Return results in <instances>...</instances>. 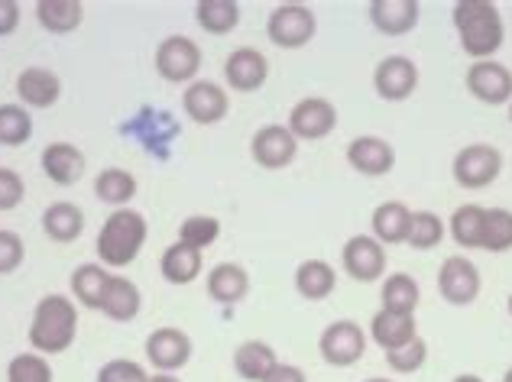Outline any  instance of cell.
Here are the masks:
<instances>
[{"mask_svg":"<svg viewBox=\"0 0 512 382\" xmlns=\"http://www.w3.org/2000/svg\"><path fill=\"white\" fill-rule=\"evenodd\" d=\"M43 230L49 234V240L56 243H72L82 237L85 230V214L78 204L72 201H56L49 204V208L43 211Z\"/></svg>","mask_w":512,"mask_h":382,"instance_id":"28","label":"cell"},{"mask_svg":"<svg viewBox=\"0 0 512 382\" xmlns=\"http://www.w3.org/2000/svg\"><path fill=\"white\" fill-rule=\"evenodd\" d=\"M373 88L383 101H406L419 88V68L406 56H386L373 72Z\"/></svg>","mask_w":512,"mask_h":382,"instance_id":"15","label":"cell"},{"mask_svg":"<svg viewBox=\"0 0 512 382\" xmlns=\"http://www.w3.org/2000/svg\"><path fill=\"white\" fill-rule=\"evenodd\" d=\"M451 382H483V379L477 373H461V376H454Z\"/></svg>","mask_w":512,"mask_h":382,"instance_id":"47","label":"cell"},{"mask_svg":"<svg viewBox=\"0 0 512 382\" xmlns=\"http://www.w3.org/2000/svg\"><path fill=\"white\" fill-rule=\"evenodd\" d=\"M218 237H221V221L211 214H192V217H185L179 227V240L201 253H205Z\"/></svg>","mask_w":512,"mask_h":382,"instance_id":"38","label":"cell"},{"mask_svg":"<svg viewBox=\"0 0 512 382\" xmlns=\"http://www.w3.org/2000/svg\"><path fill=\"white\" fill-rule=\"evenodd\" d=\"M23 256H26L23 237L13 234V230H0V276L17 272L23 266Z\"/></svg>","mask_w":512,"mask_h":382,"instance_id":"42","label":"cell"},{"mask_svg":"<svg viewBox=\"0 0 512 382\" xmlns=\"http://www.w3.org/2000/svg\"><path fill=\"white\" fill-rule=\"evenodd\" d=\"M480 250H487V253H506V250H512V211H506V208H487Z\"/></svg>","mask_w":512,"mask_h":382,"instance_id":"37","label":"cell"},{"mask_svg":"<svg viewBox=\"0 0 512 382\" xmlns=\"http://www.w3.org/2000/svg\"><path fill=\"white\" fill-rule=\"evenodd\" d=\"M503 172V153L490 143H470L451 162V175L461 188H487L500 179Z\"/></svg>","mask_w":512,"mask_h":382,"instance_id":"4","label":"cell"},{"mask_svg":"<svg viewBox=\"0 0 512 382\" xmlns=\"http://www.w3.org/2000/svg\"><path fill=\"white\" fill-rule=\"evenodd\" d=\"M318 353L334 370H347V366L360 363L363 353H367V331L357 321H334L321 331Z\"/></svg>","mask_w":512,"mask_h":382,"instance_id":"6","label":"cell"},{"mask_svg":"<svg viewBox=\"0 0 512 382\" xmlns=\"http://www.w3.org/2000/svg\"><path fill=\"white\" fill-rule=\"evenodd\" d=\"M33 136V117L23 104H0V146H23Z\"/></svg>","mask_w":512,"mask_h":382,"instance_id":"35","label":"cell"},{"mask_svg":"<svg viewBox=\"0 0 512 382\" xmlns=\"http://www.w3.org/2000/svg\"><path fill=\"white\" fill-rule=\"evenodd\" d=\"M250 153L260 169L276 172V169H286L295 162V156H299V140H295L289 127L266 124L256 130V136L250 140Z\"/></svg>","mask_w":512,"mask_h":382,"instance_id":"9","label":"cell"},{"mask_svg":"<svg viewBox=\"0 0 512 382\" xmlns=\"http://www.w3.org/2000/svg\"><path fill=\"white\" fill-rule=\"evenodd\" d=\"M20 26V4L17 0H0V36H10Z\"/></svg>","mask_w":512,"mask_h":382,"instance_id":"44","label":"cell"},{"mask_svg":"<svg viewBox=\"0 0 512 382\" xmlns=\"http://www.w3.org/2000/svg\"><path fill=\"white\" fill-rule=\"evenodd\" d=\"M409 221H412V211L406 208V204L383 201V204H376V211L370 217V227H373V237L380 240L383 247H393V243H406Z\"/></svg>","mask_w":512,"mask_h":382,"instance_id":"25","label":"cell"},{"mask_svg":"<svg viewBox=\"0 0 512 382\" xmlns=\"http://www.w3.org/2000/svg\"><path fill=\"white\" fill-rule=\"evenodd\" d=\"M224 78H227V85H231V91L253 94V91H260L266 85L269 62H266V56H263L260 49L240 46V49L231 52V56H227V62H224Z\"/></svg>","mask_w":512,"mask_h":382,"instance_id":"16","label":"cell"},{"mask_svg":"<svg viewBox=\"0 0 512 382\" xmlns=\"http://www.w3.org/2000/svg\"><path fill=\"white\" fill-rule=\"evenodd\" d=\"M347 162L367 179H380L389 175L396 166V149L389 146L383 136H357L347 146Z\"/></svg>","mask_w":512,"mask_h":382,"instance_id":"17","label":"cell"},{"mask_svg":"<svg viewBox=\"0 0 512 382\" xmlns=\"http://www.w3.org/2000/svg\"><path fill=\"white\" fill-rule=\"evenodd\" d=\"M159 272L169 285H188L201 276V250L188 247V243L175 240L172 247L159 259Z\"/></svg>","mask_w":512,"mask_h":382,"instance_id":"27","label":"cell"},{"mask_svg":"<svg viewBox=\"0 0 512 382\" xmlns=\"http://www.w3.org/2000/svg\"><path fill=\"white\" fill-rule=\"evenodd\" d=\"M295 140H325L338 127V107L328 98H302L289 111V124Z\"/></svg>","mask_w":512,"mask_h":382,"instance_id":"13","label":"cell"},{"mask_svg":"<svg viewBox=\"0 0 512 382\" xmlns=\"http://www.w3.org/2000/svg\"><path fill=\"white\" fill-rule=\"evenodd\" d=\"M205 289L218 305H237L250 292V272L240 263H218L205 279Z\"/></svg>","mask_w":512,"mask_h":382,"instance_id":"20","label":"cell"},{"mask_svg":"<svg viewBox=\"0 0 512 382\" xmlns=\"http://www.w3.org/2000/svg\"><path fill=\"white\" fill-rule=\"evenodd\" d=\"M428 360V344L422 337H412L409 344H402L396 350H389L386 353V363H389V370H396L402 376H409V373H419L422 366Z\"/></svg>","mask_w":512,"mask_h":382,"instance_id":"40","label":"cell"},{"mask_svg":"<svg viewBox=\"0 0 512 382\" xmlns=\"http://www.w3.org/2000/svg\"><path fill=\"white\" fill-rule=\"evenodd\" d=\"M143 308V295L137 289V282H130L127 276H117L111 272V282H107V292H104V302H101V311L111 321H133L140 315Z\"/></svg>","mask_w":512,"mask_h":382,"instance_id":"22","label":"cell"},{"mask_svg":"<svg viewBox=\"0 0 512 382\" xmlns=\"http://www.w3.org/2000/svg\"><path fill=\"white\" fill-rule=\"evenodd\" d=\"M464 81H467V91L490 107H500V104L512 101V72L496 59L470 62Z\"/></svg>","mask_w":512,"mask_h":382,"instance_id":"11","label":"cell"},{"mask_svg":"<svg viewBox=\"0 0 512 382\" xmlns=\"http://www.w3.org/2000/svg\"><path fill=\"white\" fill-rule=\"evenodd\" d=\"M380 302H383V311H396V315H415V308H419V302H422L419 282H415L409 272H393V276L383 279Z\"/></svg>","mask_w":512,"mask_h":382,"instance_id":"29","label":"cell"},{"mask_svg":"<svg viewBox=\"0 0 512 382\" xmlns=\"http://www.w3.org/2000/svg\"><path fill=\"white\" fill-rule=\"evenodd\" d=\"M419 13H422L419 0H373L370 23L383 36H406L419 23Z\"/></svg>","mask_w":512,"mask_h":382,"instance_id":"18","label":"cell"},{"mask_svg":"<svg viewBox=\"0 0 512 382\" xmlns=\"http://www.w3.org/2000/svg\"><path fill=\"white\" fill-rule=\"evenodd\" d=\"M85 169H88L85 153L72 143H49L43 149V172L49 175V182L75 185L85 175Z\"/></svg>","mask_w":512,"mask_h":382,"instance_id":"21","label":"cell"},{"mask_svg":"<svg viewBox=\"0 0 512 382\" xmlns=\"http://www.w3.org/2000/svg\"><path fill=\"white\" fill-rule=\"evenodd\" d=\"M480 269L470 263L467 256H448L438 269V292L448 305L454 308H464V305H474L477 295H480Z\"/></svg>","mask_w":512,"mask_h":382,"instance_id":"8","label":"cell"},{"mask_svg":"<svg viewBox=\"0 0 512 382\" xmlns=\"http://www.w3.org/2000/svg\"><path fill=\"white\" fill-rule=\"evenodd\" d=\"M444 221L438 214L431 211H412V221H409V234L406 243L412 250H435L438 243H444Z\"/></svg>","mask_w":512,"mask_h":382,"instance_id":"36","label":"cell"},{"mask_svg":"<svg viewBox=\"0 0 512 382\" xmlns=\"http://www.w3.org/2000/svg\"><path fill=\"white\" fill-rule=\"evenodd\" d=\"M263 382H308L305 370L302 366H295V363H279L273 373H269Z\"/></svg>","mask_w":512,"mask_h":382,"instance_id":"45","label":"cell"},{"mask_svg":"<svg viewBox=\"0 0 512 382\" xmlns=\"http://www.w3.org/2000/svg\"><path fill=\"white\" fill-rule=\"evenodd\" d=\"M506 305H509V315H512V295H509V302H506Z\"/></svg>","mask_w":512,"mask_h":382,"instance_id":"50","label":"cell"},{"mask_svg":"<svg viewBox=\"0 0 512 382\" xmlns=\"http://www.w3.org/2000/svg\"><path fill=\"white\" fill-rule=\"evenodd\" d=\"M341 266L354 282H376L386 272V247L376 237L357 234L344 243Z\"/></svg>","mask_w":512,"mask_h":382,"instance_id":"10","label":"cell"},{"mask_svg":"<svg viewBox=\"0 0 512 382\" xmlns=\"http://www.w3.org/2000/svg\"><path fill=\"white\" fill-rule=\"evenodd\" d=\"M509 120H512V107H509Z\"/></svg>","mask_w":512,"mask_h":382,"instance_id":"51","label":"cell"},{"mask_svg":"<svg viewBox=\"0 0 512 382\" xmlns=\"http://www.w3.org/2000/svg\"><path fill=\"white\" fill-rule=\"evenodd\" d=\"M276 366H279V357L266 340H244V344L234 350V370L247 382H263Z\"/></svg>","mask_w":512,"mask_h":382,"instance_id":"24","label":"cell"},{"mask_svg":"<svg viewBox=\"0 0 512 382\" xmlns=\"http://www.w3.org/2000/svg\"><path fill=\"white\" fill-rule=\"evenodd\" d=\"M7 382H52V366L43 353H17L7 366Z\"/></svg>","mask_w":512,"mask_h":382,"instance_id":"39","label":"cell"},{"mask_svg":"<svg viewBox=\"0 0 512 382\" xmlns=\"http://www.w3.org/2000/svg\"><path fill=\"white\" fill-rule=\"evenodd\" d=\"M156 72L163 75L169 85H192L201 72V49L195 39L188 36H166L156 46Z\"/></svg>","mask_w":512,"mask_h":382,"instance_id":"7","label":"cell"},{"mask_svg":"<svg viewBox=\"0 0 512 382\" xmlns=\"http://www.w3.org/2000/svg\"><path fill=\"white\" fill-rule=\"evenodd\" d=\"M318 20L312 7L305 4H279L266 20V36L269 43L279 49H302L315 39Z\"/></svg>","mask_w":512,"mask_h":382,"instance_id":"5","label":"cell"},{"mask_svg":"<svg viewBox=\"0 0 512 382\" xmlns=\"http://www.w3.org/2000/svg\"><path fill=\"white\" fill-rule=\"evenodd\" d=\"M338 285V272L325 259H305V263L295 269V292L308 302H325Z\"/></svg>","mask_w":512,"mask_h":382,"instance_id":"26","label":"cell"},{"mask_svg":"<svg viewBox=\"0 0 512 382\" xmlns=\"http://www.w3.org/2000/svg\"><path fill=\"white\" fill-rule=\"evenodd\" d=\"M78 334V311L69 295H46L39 298L30 321V347L43 357H56L75 344Z\"/></svg>","mask_w":512,"mask_h":382,"instance_id":"2","label":"cell"},{"mask_svg":"<svg viewBox=\"0 0 512 382\" xmlns=\"http://www.w3.org/2000/svg\"><path fill=\"white\" fill-rule=\"evenodd\" d=\"M150 382H182V379L172 373H156V376H150Z\"/></svg>","mask_w":512,"mask_h":382,"instance_id":"46","label":"cell"},{"mask_svg":"<svg viewBox=\"0 0 512 382\" xmlns=\"http://www.w3.org/2000/svg\"><path fill=\"white\" fill-rule=\"evenodd\" d=\"M195 20H198V26L205 33L224 36L240 23V4H237V0H198Z\"/></svg>","mask_w":512,"mask_h":382,"instance_id":"32","label":"cell"},{"mask_svg":"<svg viewBox=\"0 0 512 382\" xmlns=\"http://www.w3.org/2000/svg\"><path fill=\"white\" fill-rule=\"evenodd\" d=\"M94 195L98 201L111 204V208H124V204L133 201L137 195V179L127 172V169H104L98 179H94Z\"/></svg>","mask_w":512,"mask_h":382,"instance_id":"34","label":"cell"},{"mask_svg":"<svg viewBox=\"0 0 512 382\" xmlns=\"http://www.w3.org/2000/svg\"><path fill=\"white\" fill-rule=\"evenodd\" d=\"M26 198V185L20 179V172H13L7 166H0V211L20 208Z\"/></svg>","mask_w":512,"mask_h":382,"instance_id":"43","label":"cell"},{"mask_svg":"<svg viewBox=\"0 0 512 382\" xmlns=\"http://www.w3.org/2000/svg\"><path fill=\"white\" fill-rule=\"evenodd\" d=\"M98 382H150V373L137 360H111L98 370Z\"/></svg>","mask_w":512,"mask_h":382,"instance_id":"41","label":"cell"},{"mask_svg":"<svg viewBox=\"0 0 512 382\" xmlns=\"http://www.w3.org/2000/svg\"><path fill=\"white\" fill-rule=\"evenodd\" d=\"M457 39H461V49L467 52L474 62L493 59L500 52L503 39H506V26L496 4L490 0H457L451 10Z\"/></svg>","mask_w":512,"mask_h":382,"instance_id":"1","label":"cell"},{"mask_svg":"<svg viewBox=\"0 0 512 382\" xmlns=\"http://www.w3.org/2000/svg\"><path fill=\"white\" fill-rule=\"evenodd\" d=\"M503 382H512V366H509V370H506V376H503Z\"/></svg>","mask_w":512,"mask_h":382,"instance_id":"49","label":"cell"},{"mask_svg":"<svg viewBox=\"0 0 512 382\" xmlns=\"http://www.w3.org/2000/svg\"><path fill=\"white\" fill-rule=\"evenodd\" d=\"M483 221H487V208H483V204H461V208L451 214L448 234H451V240L457 243V247L480 250Z\"/></svg>","mask_w":512,"mask_h":382,"instance_id":"31","label":"cell"},{"mask_svg":"<svg viewBox=\"0 0 512 382\" xmlns=\"http://www.w3.org/2000/svg\"><path fill=\"white\" fill-rule=\"evenodd\" d=\"M370 337H373V344L383 347V353H389L402 344H409L412 337H419V324H415V315H396V311L380 308L370 321Z\"/></svg>","mask_w":512,"mask_h":382,"instance_id":"23","label":"cell"},{"mask_svg":"<svg viewBox=\"0 0 512 382\" xmlns=\"http://www.w3.org/2000/svg\"><path fill=\"white\" fill-rule=\"evenodd\" d=\"M146 237H150V224H146V217L133 208H117L114 214H107V221L101 224V234H98V240H94V250H98L104 269L107 266L124 269L140 256Z\"/></svg>","mask_w":512,"mask_h":382,"instance_id":"3","label":"cell"},{"mask_svg":"<svg viewBox=\"0 0 512 382\" xmlns=\"http://www.w3.org/2000/svg\"><path fill=\"white\" fill-rule=\"evenodd\" d=\"M363 382H393V379H383V376H373V379H363Z\"/></svg>","mask_w":512,"mask_h":382,"instance_id":"48","label":"cell"},{"mask_svg":"<svg viewBox=\"0 0 512 382\" xmlns=\"http://www.w3.org/2000/svg\"><path fill=\"white\" fill-rule=\"evenodd\" d=\"M182 111L195 120L201 127H211V124H221L231 111V98H227V91L218 85V81H192V85L185 88L182 94Z\"/></svg>","mask_w":512,"mask_h":382,"instance_id":"12","label":"cell"},{"mask_svg":"<svg viewBox=\"0 0 512 382\" xmlns=\"http://www.w3.org/2000/svg\"><path fill=\"white\" fill-rule=\"evenodd\" d=\"M146 360H150L153 370L159 373L182 370V366L192 360V337L179 331V327H156V331L146 337Z\"/></svg>","mask_w":512,"mask_h":382,"instance_id":"14","label":"cell"},{"mask_svg":"<svg viewBox=\"0 0 512 382\" xmlns=\"http://www.w3.org/2000/svg\"><path fill=\"white\" fill-rule=\"evenodd\" d=\"M107 282H111V272H107L101 263H85L72 272V292L85 308H101Z\"/></svg>","mask_w":512,"mask_h":382,"instance_id":"33","label":"cell"},{"mask_svg":"<svg viewBox=\"0 0 512 382\" xmlns=\"http://www.w3.org/2000/svg\"><path fill=\"white\" fill-rule=\"evenodd\" d=\"M59 94H62L59 75L49 72V68H43V65H30L17 75V98L23 101V107H36V111H43V107H52L59 101Z\"/></svg>","mask_w":512,"mask_h":382,"instance_id":"19","label":"cell"},{"mask_svg":"<svg viewBox=\"0 0 512 382\" xmlns=\"http://www.w3.org/2000/svg\"><path fill=\"white\" fill-rule=\"evenodd\" d=\"M85 17V7L78 0H39L36 4V20L46 33L65 36L72 33Z\"/></svg>","mask_w":512,"mask_h":382,"instance_id":"30","label":"cell"}]
</instances>
